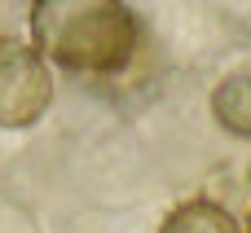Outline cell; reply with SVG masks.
Here are the masks:
<instances>
[{"instance_id":"6da1fadb","label":"cell","mask_w":251,"mask_h":233,"mask_svg":"<svg viewBox=\"0 0 251 233\" xmlns=\"http://www.w3.org/2000/svg\"><path fill=\"white\" fill-rule=\"evenodd\" d=\"M137 18L124 0H35L31 44L75 75H119L137 53Z\"/></svg>"},{"instance_id":"7a4b0ae2","label":"cell","mask_w":251,"mask_h":233,"mask_svg":"<svg viewBox=\"0 0 251 233\" xmlns=\"http://www.w3.org/2000/svg\"><path fill=\"white\" fill-rule=\"evenodd\" d=\"M53 106V70L35 44L4 35L0 40V128L26 132Z\"/></svg>"},{"instance_id":"3957f363","label":"cell","mask_w":251,"mask_h":233,"mask_svg":"<svg viewBox=\"0 0 251 233\" xmlns=\"http://www.w3.org/2000/svg\"><path fill=\"white\" fill-rule=\"evenodd\" d=\"M212 115L225 132L251 141V66L229 70L216 88H212Z\"/></svg>"},{"instance_id":"277c9868","label":"cell","mask_w":251,"mask_h":233,"mask_svg":"<svg viewBox=\"0 0 251 233\" xmlns=\"http://www.w3.org/2000/svg\"><path fill=\"white\" fill-rule=\"evenodd\" d=\"M159 233H243V225L216 198H185L163 216Z\"/></svg>"},{"instance_id":"5b68a950","label":"cell","mask_w":251,"mask_h":233,"mask_svg":"<svg viewBox=\"0 0 251 233\" xmlns=\"http://www.w3.org/2000/svg\"><path fill=\"white\" fill-rule=\"evenodd\" d=\"M247 233H251V216H247Z\"/></svg>"}]
</instances>
